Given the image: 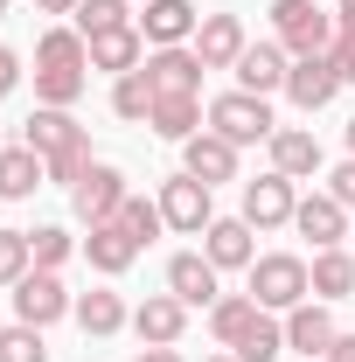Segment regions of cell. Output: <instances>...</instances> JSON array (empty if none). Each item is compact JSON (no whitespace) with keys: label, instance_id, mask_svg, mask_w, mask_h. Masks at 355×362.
I'll list each match as a JSON object with an SVG mask.
<instances>
[{"label":"cell","instance_id":"6da1fadb","mask_svg":"<svg viewBox=\"0 0 355 362\" xmlns=\"http://www.w3.org/2000/svg\"><path fill=\"white\" fill-rule=\"evenodd\" d=\"M251 300H258L265 314H293L300 300H313L307 258H293V251H265V258L251 265Z\"/></svg>","mask_w":355,"mask_h":362},{"label":"cell","instance_id":"7a4b0ae2","mask_svg":"<svg viewBox=\"0 0 355 362\" xmlns=\"http://www.w3.org/2000/svg\"><path fill=\"white\" fill-rule=\"evenodd\" d=\"M272 35L286 56H327L334 49V14H320L313 0H272Z\"/></svg>","mask_w":355,"mask_h":362},{"label":"cell","instance_id":"3957f363","mask_svg":"<svg viewBox=\"0 0 355 362\" xmlns=\"http://www.w3.org/2000/svg\"><path fill=\"white\" fill-rule=\"evenodd\" d=\"M209 133H223L230 146H258V139L272 146L279 119H272V105L258 98V90H223L216 105H209Z\"/></svg>","mask_w":355,"mask_h":362},{"label":"cell","instance_id":"277c9868","mask_svg":"<svg viewBox=\"0 0 355 362\" xmlns=\"http://www.w3.org/2000/svg\"><path fill=\"white\" fill-rule=\"evenodd\" d=\"M126 195H133V188H126V175L98 160V168H91L77 188H70V209H77V223L91 230V223H112V216L126 209Z\"/></svg>","mask_w":355,"mask_h":362},{"label":"cell","instance_id":"5b68a950","mask_svg":"<svg viewBox=\"0 0 355 362\" xmlns=\"http://www.w3.org/2000/svg\"><path fill=\"white\" fill-rule=\"evenodd\" d=\"M146 84L153 98H202V56L181 42V49H146Z\"/></svg>","mask_w":355,"mask_h":362},{"label":"cell","instance_id":"8992f818","mask_svg":"<svg viewBox=\"0 0 355 362\" xmlns=\"http://www.w3.org/2000/svg\"><path fill=\"white\" fill-rule=\"evenodd\" d=\"M161 216H168V230H181V237H202V230L216 223V209H209V181H195V175L161 181Z\"/></svg>","mask_w":355,"mask_h":362},{"label":"cell","instance_id":"52a82bcc","mask_svg":"<svg viewBox=\"0 0 355 362\" xmlns=\"http://www.w3.org/2000/svg\"><path fill=\"white\" fill-rule=\"evenodd\" d=\"M293 209H300V195H293V181L279 175V168H272V175H258V181H244V209H237V216H244L251 230L293 223Z\"/></svg>","mask_w":355,"mask_h":362},{"label":"cell","instance_id":"ba28073f","mask_svg":"<svg viewBox=\"0 0 355 362\" xmlns=\"http://www.w3.org/2000/svg\"><path fill=\"white\" fill-rule=\"evenodd\" d=\"M195 28H202L195 0H146V14H139L146 49H181V42H195Z\"/></svg>","mask_w":355,"mask_h":362},{"label":"cell","instance_id":"9c48e42d","mask_svg":"<svg viewBox=\"0 0 355 362\" xmlns=\"http://www.w3.org/2000/svg\"><path fill=\"white\" fill-rule=\"evenodd\" d=\"M70 307H77V300L63 293L56 272H28V279L14 286V320H28V327H49V320H63Z\"/></svg>","mask_w":355,"mask_h":362},{"label":"cell","instance_id":"30bf717a","mask_svg":"<svg viewBox=\"0 0 355 362\" xmlns=\"http://www.w3.org/2000/svg\"><path fill=\"white\" fill-rule=\"evenodd\" d=\"M195 56H202V70H237V56L251 49V35H244V21L237 14H202V28H195Z\"/></svg>","mask_w":355,"mask_h":362},{"label":"cell","instance_id":"8fae6325","mask_svg":"<svg viewBox=\"0 0 355 362\" xmlns=\"http://www.w3.org/2000/svg\"><path fill=\"white\" fill-rule=\"evenodd\" d=\"M216 279H223V272L209 265L202 251H175V258H168V293H175L181 307H216V300H223Z\"/></svg>","mask_w":355,"mask_h":362},{"label":"cell","instance_id":"7c38bea8","mask_svg":"<svg viewBox=\"0 0 355 362\" xmlns=\"http://www.w3.org/2000/svg\"><path fill=\"white\" fill-rule=\"evenodd\" d=\"M202 258H209L216 272H251V265H258L251 223H244V216H216V223L202 230Z\"/></svg>","mask_w":355,"mask_h":362},{"label":"cell","instance_id":"4fadbf2b","mask_svg":"<svg viewBox=\"0 0 355 362\" xmlns=\"http://www.w3.org/2000/svg\"><path fill=\"white\" fill-rule=\"evenodd\" d=\"M334 90H342V70H334V56H293V70H286V98H293L300 112H320Z\"/></svg>","mask_w":355,"mask_h":362},{"label":"cell","instance_id":"5bb4252c","mask_svg":"<svg viewBox=\"0 0 355 362\" xmlns=\"http://www.w3.org/2000/svg\"><path fill=\"white\" fill-rule=\"evenodd\" d=\"M181 175L209 181V188H216V181H237V146H230L223 133H209V126H202L195 139H181Z\"/></svg>","mask_w":355,"mask_h":362},{"label":"cell","instance_id":"9a60e30c","mask_svg":"<svg viewBox=\"0 0 355 362\" xmlns=\"http://www.w3.org/2000/svg\"><path fill=\"white\" fill-rule=\"evenodd\" d=\"M139 251H146V244H139V237L119 223V216H112V223H91V230H84V258H91V272H105V279H119V272L133 265Z\"/></svg>","mask_w":355,"mask_h":362},{"label":"cell","instance_id":"2e32d148","mask_svg":"<svg viewBox=\"0 0 355 362\" xmlns=\"http://www.w3.org/2000/svg\"><path fill=\"white\" fill-rule=\"evenodd\" d=\"M181 327H188V307H181L175 293H153V300H139V307H133V334L146 341V349H175Z\"/></svg>","mask_w":355,"mask_h":362},{"label":"cell","instance_id":"e0dca14e","mask_svg":"<svg viewBox=\"0 0 355 362\" xmlns=\"http://www.w3.org/2000/svg\"><path fill=\"white\" fill-rule=\"evenodd\" d=\"M334 314H327V300H300L293 314H286V349H300V356H327L334 349Z\"/></svg>","mask_w":355,"mask_h":362},{"label":"cell","instance_id":"ac0fdd59","mask_svg":"<svg viewBox=\"0 0 355 362\" xmlns=\"http://www.w3.org/2000/svg\"><path fill=\"white\" fill-rule=\"evenodd\" d=\"M286 70H293V56H286L279 42H251L244 56H237V90L272 98V90H286Z\"/></svg>","mask_w":355,"mask_h":362},{"label":"cell","instance_id":"d6986e66","mask_svg":"<svg viewBox=\"0 0 355 362\" xmlns=\"http://www.w3.org/2000/svg\"><path fill=\"white\" fill-rule=\"evenodd\" d=\"M293 230L313 237V251H334V244L349 237V209H342L334 195H307V202L293 209Z\"/></svg>","mask_w":355,"mask_h":362},{"label":"cell","instance_id":"ffe728a7","mask_svg":"<svg viewBox=\"0 0 355 362\" xmlns=\"http://www.w3.org/2000/svg\"><path fill=\"white\" fill-rule=\"evenodd\" d=\"M272 168L286 181H313L320 175V139H313L307 126H279V133H272Z\"/></svg>","mask_w":355,"mask_h":362},{"label":"cell","instance_id":"44dd1931","mask_svg":"<svg viewBox=\"0 0 355 362\" xmlns=\"http://www.w3.org/2000/svg\"><path fill=\"white\" fill-rule=\"evenodd\" d=\"M139 63H146V35L133 28H112V35H91V70H112V77H133Z\"/></svg>","mask_w":355,"mask_h":362},{"label":"cell","instance_id":"7402d4cb","mask_svg":"<svg viewBox=\"0 0 355 362\" xmlns=\"http://www.w3.org/2000/svg\"><path fill=\"white\" fill-rule=\"evenodd\" d=\"M70 139H84V126H77L70 112H56V105H35V119L21 126V146H35L42 160H49V153H63Z\"/></svg>","mask_w":355,"mask_h":362},{"label":"cell","instance_id":"603a6c76","mask_svg":"<svg viewBox=\"0 0 355 362\" xmlns=\"http://www.w3.org/2000/svg\"><path fill=\"white\" fill-rule=\"evenodd\" d=\"M42 181H49V168H42V153H35V146H7V153H0V195H7V202L35 195Z\"/></svg>","mask_w":355,"mask_h":362},{"label":"cell","instance_id":"cb8c5ba5","mask_svg":"<svg viewBox=\"0 0 355 362\" xmlns=\"http://www.w3.org/2000/svg\"><path fill=\"white\" fill-rule=\"evenodd\" d=\"M258 314H265V307H258L251 293H223L216 307H209V334H216L223 349H237V341L251 334V320H258Z\"/></svg>","mask_w":355,"mask_h":362},{"label":"cell","instance_id":"d4e9b609","mask_svg":"<svg viewBox=\"0 0 355 362\" xmlns=\"http://www.w3.org/2000/svg\"><path fill=\"white\" fill-rule=\"evenodd\" d=\"M202 119H209L202 98H153V119H146V126H153L161 139H195V133H202Z\"/></svg>","mask_w":355,"mask_h":362},{"label":"cell","instance_id":"484cf974","mask_svg":"<svg viewBox=\"0 0 355 362\" xmlns=\"http://www.w3.org/2000/svg\"><path fill=\"white\" fill-rule=\"evenodd\" d=\"M313 300H349L355 293V258L334 244V251H313Z\"/></svg>","mask_w":355,"mask_h":362},{"label":"cell","instance_id":"4316f807","mask_svg":"<svg viewBox=\"0 0 355 362\" xmlns=\"http://www.w3.org/2000/svg\"><path fill=\"white\" fill-rule=\"evenodd\" d=\"M70 314H77V327H84L91 341H105V334H119V327H126V300H119V293H84V300H77V307H70Z\"/></svg>","mask_w":355,"mask_h":362},{"label":"cell","instance_id":"83f0119b","mask_svg":"<svg viewBox=\"0 0 355 362\" xmlns=\"http://www.w3.org/2000/svg\"><path fill=\"white\" fill-rule=\"evenodd\" d=\"M35 70H91V42L77 28H49L35 42Z\"/></svg>","mask_w":355,"mask_h":362},{"label":"cell","instance_id":"f1b7e54d","mask_svg":"<svg viewBox=\"0 0 355 362\" xmlns=\"http://www.w3.org/2000/svg\"><path fill=\"white\" fill-rule=\"evenodd\" d=\"M230 356H237V362H279V356H286V320L258 314V320H251V334H244Z\"/></svg>","mask_w":355,"mask_h":362},{"label":"cell","instance_id":"f546056e","mask_svg":"<svg viewBox=\"0 0 355 362\" xmlns=\"http://www.w3.org/2000/svg\"><path fill=\"white\" fill-rule=\"evenodd\" d=\"M70 28L77 35H112V28H133V14H126V0H77V14H70Z\"/></svg>","mask_w":355,"mask_h":362},{"label":"cell","instance_id":"4dcf8cb0","mask_svg":"<svg viewBox=\"0 0 355 362\" xmlns=\"http://www.w3.org/2000/svg\"><path fill=\"white\" fill-rule=\"evenodd\" d=\"M112 112H119L126 126L153 119V84H146V70H133V77H112Z\"/></svg>","mask_w":355,"mask_h":362},{"label":"cell","instance_id":"1f68e13d","mask_svg":"<svg viewBox=\"0 0 355 362\" xmlns=\"http://www.w3.org/2000/svg\"><path fill=\"white\" fill-rule=\"evenodd\" d=\"M0 362H49V341H42V327H28V320L0 327Z\"/></svg>","mask_w":355,"mask_h":362},{"label":"cell","instance_id":"d6a6232c","mask_svg":"<svg viewBox=\"0 0 355 362\" xmlns=\"http://www.w3.org/2000/svg\"><path fill=\"white\" fill-rule=\"evenodd\" d=\"M35 98L56 105V112H70L84 98V70H35Z\"/></svg>","mask_w":355,"mask_h":362},{"label":"cell","instance_id":"836d02e7","mask_svg":"<svg viewBox=\"0 0 355 362\" xmlns=\"http://www.w3.org/2000/svg\"><path fill=\"white\" fill-rule=\"evenodd\" d=\"M42 168H49V181H63V188H77V181H84L91 168H98V160H91V133H84V139H70L63 153H49Z\"/></svg>","mask_w":355,"mask_h":362},{"label":"cell","instance_id":"e575fe53","mask_svg":"<svg viewBox=\"0 0 355 362\" xmlns=\"http://www.w3.org/2000/svg\"><path fill=\"white\" fill-rule=\"evenodd\" d=\"M35 272V251H28V230H0V286H21Z\"/></svg>","mask_w":355,"mask_h":362},{"label":"cell","instance_id":"d590c367","mask_svg":"<svg viewBox=\"0 0 355 362\" xmlns=\"http://www.w3.org/2000/svg\"><path fill=\"white\" fill-rule=\"evenodd\" d=\"M28 251H35V272H63V258H70L77 244H70V230L42 223V230H28Z\"/></svg>","mask_w":355,"mask_h":362},{"label":"cell","instance_id":"8d00e7d4","mask_svg":"<svg viewBox=\"0 0 355 362\" xmlns=\"http://www.w3.org/2000/svg\"><path fill=\"white\" fill-rule=\"evenodd\" d=\"M119 223L133 230L139 244H153V237L168 230V216H161V202H146V195H126V209H119Z\"/></svg>","mask_w":355,"mask_h":362},{"label":"cell","instance_id":"74e56055","mask_svg":"<svg viewBox=\"0 0 355 362\" xmlns=\"http://www.w3.org/2000/svg\"><path fill=\"white\" fill-rule=\"evenodd\" d=\"M327 195H334L342 209H355V153L342 160V168H334V175H327Z\"/></svg>","mask_w":355,"mask_h":362},{"label":"cell","instance_id":"f35d334b","mask_svg":"<svg viewBox=\"0 0 355 362\" xmlns=\"http://www.w3.org/2000/svg\"><path fill=\"white\" fill-rule=\"evenodd\" d=\"M327 56H334L342 84H355V35H342V28H334V49H327Z\"/></svg>","mask_w":355,"mask_h":362},{"label":"cell","instance_id":"ab89813d","mask_svg":"<svg viewBox=\"0 0 355 362\" xmlns=\"http://www.w3.org/2000/svg\"><path fill=\"white\" fill-rule=\"evenodd\" d=\"M14 84H21V56H14V49L0 42V98H7Z\"/></svg>","mask_w":355,"mask_h":362},{"label":"cell","instance_id":"60d3db41","mask_svg":"<svg viewBox=\"0 0 355 362\" xmlns=\"http://www.w3.org/2000/svg\"><path fill=\"white\" fill-rule=\"evenodd\" d=\"M320 362H355V334H334V349H327Z\"/></svg>","mask_w":355,"mask_h":362},{"label":"cell","instance_id":"b9f144b4","mask_svg":"<svg viewBox=\"0 0 355 362\" xmlns=\"http://www.w3.org/2000/svg\"><path fill=\"white\" fill-rule=\"evenodd\" d=\"M35 14H77V0H35Z\"/></svg>","mask_w":355,"mask_h":362},{"label":"cell","instance_id":"7bdbcfd3","mask_svg":"<svg viewBox=\"0 0 355 362\" xmlns=\"http://www.w3.org/2000/svg\"><path fill=\"white\" fill-rule=\"evenodd\" d=\"M139 362H181L175 349H139Z\"/></svg>","mask_w":355,"mask_h":362},{"label":"cell","instance_id":"ee69618b","mask_svg":"<svg viewBox=\"0 0 355 362\" xmlns=\"http://www.w3.org/2000/svg\"><path fill=\"white\" fill-rule=\"evenodd\" d=\"M334 28H342V35H355V7H342V14H334Z\"/></svg>","mask_w":355,"mask_h":362},{"label":"cell","instance_id":"f6af8a7d","mask_svg":"<svg viewBox=\"0 0 355 362\" xmlns=\"http://www.w3.org/2000/svg\"><path fill=\"white\" fill-rule=\"evenodd\" d=\"M349 153H355V119H349Z\"/></svg>","mask_w":355,"mask_h":362},{"label":"cell","instance_id":"bcb514c9","mask_svg":"<svg viewBox=\"0 0 355 362\" xmlns=\"http://www.w3.org/2000/svg\"><path fill=\"white\" fill-rule=\"evenodd\" d=\"M209 362H237V356H209Z\"/></svg>","mask_w":355,"mask_h":362},{"label":"cell","instance_id":"7dc6e473","mask_svg":"<svg viewBox=\"0 0 355 362\" xmlns=\"http://www.w3.org/2000/svg\"><path fill=\"white\" fill-rule=\"evenodd\" d=\"M334 7H355V0H334Z\"/></svg>","mask_w":355,"mask_h":362},{"label":"cell","instance_id":"c3c4849f","mask_svg":"<svg viewBox=\"0 0 355 362\" xmlns=\"http://www.w3.org/2000/svg\"><path fill=\"white\" fill-rule=\"evenodd\" d=\"M0 14H7V0H0Z\"/></svg>","mask_w":355,"mask_h":362}]
</instances>
